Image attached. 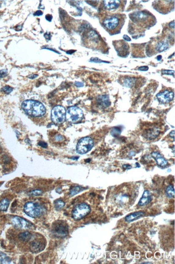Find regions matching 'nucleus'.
I'll list each match as a JSON object with an SVG mask.
<instances>
[{
	"label": "nucleus",
	"instance_id": "nucleus-43",
	"mask_svg": "<svg viewBox=\"0 0 175 264\" xmlns=\"http://www.w3.org/2000/svg\"><path fill=\"white\" fill-rule=\"evenodd\" d=\"M174 22H175V21H173V22H171V23L169 24V26H170L171 28H173H173H174V27H175V23H174Z\"/></svg>",
	"mask_w": 175,
	"mask_h": 264
},
{
	"label": "nucleus",
	"instance_id": "nucleus-42",
	"mask_svg": "<svg viewBox=\"0 0 175 264\" xmlns=\"http://www.w3.org/2000/svg\"><path fill=\"white\" fill-rule=\"evenodd\" d=\"M170 136H171V137H172L173 139L175 138V132H174V130H173L172 132H170Z\"/></svg>",
	"mask_w": 175,
	"mask_h": 264
},
{
	"label": "nucleus",
	"instance_id": "nucleus-4",
	"mask_svg": "<svg viewBox=\"0 0 175 264\" xmlns=\"http://www.w3.org/2000/svg\"><path fill=\"white\" fill-rule=\"evenodd\" d=\"M24 211L28 216L35 218L41 216L45 212V209L38 203L28 202L25 204Z\"/></svg>",
	"mask_w": 175,
	"mask_h": 264
},
{
	"label": "nucleus",
	"instance_id": "nucleus-27",
	"mask_svg": "<svg viewBox=\"0 0 175 264\" xmlns=\"http://www.w3.org/2000/svg\"><path fill=\"white\" fill-rule=\"evenodd\" d=\"M65 206V203L61 200H57L54 203L55 208L57 210H59L63 208Z\"/></svg>",
	"mask_w": 175,
	"mask_h": 264
},
{
	"label": "nucleus",
	"instance_id": "nucleus-17",
	"mask_svg": "<svg viewBox=\"0 0 175 264\" xmlns=\"http://www.w3.org/2000/svg\"><path fill=\"white\" fill-rule=\"evenodd\" d=\"M97 103L101 107L106 108L110 105V101L108 96L107 95L100 96L97 99Z\"/></svg>",
	"mask_w": 175,
	"mask_h": 264
},
{
	"label": "nucleus",
	"instance_id": "nucleus-9",
	"mask_svg": "<svg viewBox=\"0 0 175 264\" xmlns=\"http://www.w3.org/2000/svg\"><path fill=\"white\" fill-rule=\"evenodd\" d=\"M52 232L55 237L64 238L69 233V228L67 224L62 221H59L54 223Z\"/></svg>",
	"mask_w": 175,
	"mask_h": 264
},
{
	"label": "nucleus",
	"instance_id": "nucleus-25",
	"mask_svg": "<svg viewBox=\"0 0 175 264\" xmlns=\"http://www.w3.org/2000/svg\"><path fill=\"white\" fill-rule=\"evenodd\" d=\"M135 83V80L133 78H126L124 80V84L125 86L128 88H130L134 85Z\"/></svg>",
	"mask_w": 175,
	"mask_h": 264
},
{
	"label": "nucleus",
	"instance_id": "nucleus-14",
	"mask_svg": "<svg viewBox=\"0 0 175 264\" xmlns=\"http://www.w3.org/2000/svg\"><path fill=\"white\" fill-rule=\"evenodd\" d=\"M151 157L156 160V161L157 162V164L159 166L164 167L168 165V161L166 159H165L164 157H163L159 153L154 152L151 153Z\"/></svg>",
	"mask_w": 175,
	"mask_h": 264
},
{
	"label": "nucleus",
	"instance_id": "nucleus-1",
	"mask_svg": "<svg viewBox=\"0 0 175 264\" xmlns=\"http://www.w3.org/2000/svg\"><path fill=\"white\" fill-rule=\"evenodd\" d=\"M22 108L26 114L35 118L41 117L46 113V108L42 103L36 100H28L23 102Z\"/></svg>",
	"mask_w": 175,
	"mask_h": 264
},
{
	"label": "nucleus",
	"instance_id": "nucleus-2",
	"mask_svg": "<svg viewBox=\"0 0 175 264\" xmlns=\"http://www.w3.org/2000/svg\"><path fill=\"white\" fill-rule=\"evenodd\" d=\"M130 18L134 23L142 28L151 26L155 21L151 14L146 12H136L130 15Z\"/></svg>",
	"mask_w": 175,
	"mask_h": 264
},
{
	"label": "nucleus",
	"instance_id": "nucleus-10",
	"mask_svg": "<svg viewBox=\"0 0 175 264\" xmlns=\"http://www.w3.org/2000/svg\"><path fill=\"white\" fill-rule=\"evenodd\" d=\"M11 223L13 227L17 230L27 229L29 228L30 223L24 219L22 218L20 216H14L11 219Z\"/></svg>",
	"mask_w": 175,
	"mask_h": 264
},
{
	"label": "nucleus",
	"instance_id": "nucleus-28",
	"mask_svg": "<svg viewBox=\"0 0 175 264\" xmlns=\"http://www.w3.org/2000/svg\"><path fill=\"white\" fill-rule=\"evenodd\" d=\"M121 130L119 127H114L113 128L111 131V135L113 137H116L119 136L121 134Z\"/></svg>",
	"mask_w": 175,
	"mask_h": 264
},
{
	"label": "nucleus",
	"instance_id": "nucleus-26",
	"mask_svg": "<svg viewBox=\"0 0 175 264\" xmlns=\"http://www.w3.org/2000/svg\"><path fill=\"white\" fill-rule=\"evenodd\" d=\"M83 188H81L80 187H75L74 188H73L72 189H71V191H70V196H75L76 194L79 193V192H80L83 191Z\"/></svg>",
	"mask_w": 175,
	"mask_h": 264
},
{
	"label": "nucleus",
	"instance_id": "nucleus-31",
	"mask_svg": "<svg viewBox=\"0 0 175 264\" xmlns=\"http://www.w3.org/2000/svg\"><path fill=\"white\" fill-rule=\"evenodd\" d=\"M8 74V72L6 69H3V70H0V78H4L5 76H7Z\"/></svg>",
	"mask_w": 175,
	"mask_h": 264
},
{
	"label": "nucleus",
	"instance_id": "nucleus-13",
	"mask_svg": "<svg viewBox=\"0 0 175 264\" xmlns=\"http://www.w3.org/2000/svg\"><path fill=\"white\" fill-rule=\"evenodd\" d=\"M45 245L42 242L38 241H32L30 246V249L32 252L37 253L40 252L44 250L45 248Z\"/></svg>",
	"mask_w": 175,
	"mask_h": 264
},
{
	"label": "nucleus",
	"instance_id": "nucleus-32",
	"mask_svg": "<svg viewBox=\"0 0 175 264\" xmlns=\"http://www.w3.org/2000/svg\"><path fill=\"white\" fill-rule=\"evenodd\" d=\"M162 74L166 75H174V71H169V70H164L162 72Z\"/></svg>",
	"mask_w": 175,
	"mask_h": 264
},
{
	"label": "nucleus",
	"instance_id": "nucleus-19",
	"mask_svg": "<svg viewBox=\"0 0 175 264\" xmlns=\"http://www.w3.org/2000/svg\"><path fill=\"white\" fill-rule=\"evenodd\" d=\"M120 43L121 44L120 46H117V52H118V54L120 55H127L128 50H129L128 45L125 43L123 41H121V42H120Z\"/></svg>",
	"mask_w": 175,
	"mask_h": 264
},
{
	"label": "nucleus",
	"instance_id": "nucleus-30",
	"mask_svg": "<svg viewBox=\"0 0 175 264\" xmlns=\"http://www.w3.org/2000/svg\"><path fill=\"white\" fill-rule=\"evenodd\" d=\"M42 194V191L40 190H35L34 191L31 192L29 193L30 195L35 196H40Z\"/></svg>",
	"mask_w": 175,
	"mask_h": 264
},
{
	"label": "nucleus",
	"instance_id": "nucleus-5",
	"mask_svg": "<svg viewBox=\"0 0 175 264\" xmlns=\"http://www.w3.org/2000/svg\"><path fill=\"white\" fill-rule=\"evenodd\" d=\"M94 146V141L91 137L83 138L76 145V152L80 154H85L91 150Z\"/></svg>",
	"mask_w": 175,
	"mask_h": 264
},
{
	"label": "nucleus",
	"instance_id": "nucleus-3",
	"mask_svg": "<svg viewBox=\"0 0 175 264\" xmlns=\"http://www.w3.org/2000/svg\"><path fill=\"white\" fill-rule=\"evenodd\" d=\"M124 22V18L121 15H109L103 20V25L108 32L114 33L121 29Z\"/></svg>",
	"mask_w": 175,
	"mask_h": 264
},
{
	"label": "nucleus",
	"instance_id": "nucleus-20",
	"mask_svg": "<svg viewBox=\"0 0 175 264\" xmlns=\"http://www.w3.org/2000/svg\"><path fill=\"white\" fill-rule=\"evenodd\" d=\"M169 46V43L167 40L160 41L157 43L156 47V49L159 52H162L167 49L168 48Z\"/></svg>",
	"mask_w": 175,
	"mask_h": 264
},
{
	"label": "nucleus",
	"instance_id": "nucleus-40",
	"mask_svg": "<svg viewBox=\"0 0 175 264\" xmlns=\"http://www.w3.org/2000/svg\"><path fill=\"white\" fill-rule=\"evenodd\" d=\"M38 76V75H29V76H28V78H30V79H35V78H37Z\"/></svg>",
	"mask_w": 175,
	"mask_h": 264
},
{
	"label": "nucleus",
	"instance_id": "nucleus-23",
	"mask_svg": "<svg viewBox=\"0 0 175 264\" xmlns=\"http://www.w3.org/2000/svg\"><path fill=\"white\" fill-rule=\"evenodd\" d=\"M166 195L169 198H174L175 189L173 185H169L166 189Z\"/></svg>",
	"mask_w": 175,
	"mask_h": 264
},
{
	"label": "nucleus",
	"instance_id": "nucleus-38",
	"mask_svg": "<svg viewBox=\"0 0 175 264\" xmlns=\"http://www.w3.org/2000/svg\"><path fill=\"white\" fill-rule=\"evenodd\" d=\"M75 85H76V87H83L84 86L83 83H81V82H76V83H75Z\"/></svg>",
	"mask_w": 175,
	"mask_h": 264
},
{
	"label": "nucleus",
	"instance_id": "nucleus-29",
	"mask_svg": "<svg viewBox=\"0 0 175 264\" xmlns=\"http://www.w3.org/2000/svg\"><path fill=\"white\" fill-rule=\"evenodd\" d=\"M13 91V88H11V87L9 86L3 87L2 88V91L4 92L5 93L7 94L10 93L11 92Z\"/></svg>",
	"mask_w": 175,
	"mask_h": 264
},
{
	"label": "nucleus",
	"instance_id": "nucleus-15",
	"mask_svg": "<svg viewBox=\"0 0 175 264\" xmlns=\"http://www.w3.org/2000/svg\"><path fill=\"white\" fill-rule=\"evenodd\" d=\"M159 130L158 129L151 128L146 130L143 133V137H144L147 140H152L155 139L159 134Z\"/></svg>",
	"mask_w": 175,
	"mask_h": 264
},
{
	"label": "nucleus",
	"instance_id": "nucleus-21",
	"mask_svg": "<svg viewBox=\"0 0 175 264\" xmlns=\"http://www.w3.org/2000/svg\"><path fill=\"white\" fill-rule=\"evenodd\" d=\"M19 239L21 241L24 242H27L32 239V235L29 232H24L21 233L19 235Z\"/></svg>",
	"mask_w": 175,
	"mask_h": 264
},
{
	"label": "nucleus",
	"instance_id": "nucleus-7",
	"mask_svg": "<svg viewBox=\"0 0 175 264\" xmlns=\"http://www.w3.org/2000/svg\"><path fill=\"white\" fill-rule=\"evenodd\" d=\"M65 108L61 106H57L54 107L51 111V119L54 123H63L66 118Z\"/></svg>",
	"mask_w": 175,
	"mask_h": 264
},
{
	"label": "nucleus",
	"instance_id": "nucleus-37",
	"mask_svg": "<svg viewBox=\"0 0 175 264\" xmlns=\"http://www.w3.org/2000/svg\"><path fill=\"white\" fill-rule=\"evenodd\" d=\"M45 18H46V19H47V21H51L52 18V16L51 15H46V16H45Z\"/></svg>",
	"mask_w": 175,
	"mask_h": 264
},
{
	"label": "nucleus",
	"instance_id": "nucleus-41",
	"mask_svg": "<svg viewBox=\"0 0 175 264\" xmlns=\"http://www.w3.org/2000/svg\"><path fill=\"white\" fill-rule=\"evenodd\" d=\"M123 168L125 169H131L132 167H131V166L129 165H125L123 166Z\"/></svg>",
	"mask_w": 175,
	"mask_h": 264
},
{
	"label": "nucleus",
	"instance_id": "nucleus-36",
	"mask_svg": "<svg viewBox=\"0 0 175 264\" xmlns=\"http://www.w3.org/2000/svg\"><path fill=\"white\" fill-rule=\"evenodd\" d=\"M148 69V67H147V66H145V67H140L139 68V70L140 71H147Z\"/></svg>",
	"mask_w": 175,
	"mask_h": 264
},
{
	"label": "nucleus",
	"instance_id": "nucleus-11",
	"mask_svg": "<svg viewBox=\"0 0 175 264\" xmlns=\"http://www.w3.org/2000/svg\"><path fill=\"white\" fill-rule=\"evenodd\" d=\"M156 97L160 103H167L173 100L174 97V93L173 91H165L162 93L157 94Z\"/></svg>",
	"mask_w": 175,
	"mask_h": 264
},
{
	"label": "nucleus",
	"instance_id": "nucleus-33",
	"mask_svg": "<svg viewBox=\"0 0 175 264\" xmlns=\"http://www.w3.org/2000/svg\"><path fill=\"white\" fill-rule=\"evenodd\" d=\"M64 140V137L61 136V135H57L55 136V140L57 141H63Z\"/></svg>",
	"mask_w": 175,
	"mask_h": 264
},
{
	"label": "nucleus",
	"instance_id": "nucleus-8",
	"mask_svg": "<svg viewBox=\"0 0 175 264\" xmlns=\"http://www.w3.org/2000/svg\"><path fill=\"white\" fill-rule=\"evenodd\" d=\"M91 208L88 205L86 204H81L76 206L72 211V216L76 220H79L83 218L90 213Z\"/></svg>",
	"mask_w": 175,
	"mask_h": 264
},
{
	"label": "nucleus",
	"instance_id": "nucleus-16",
	"mask_svg": "<svg viewBox=\"0 0 175 264\" xmlns=\"http://www.w3.org/2000/svg\"><path fill=\"white\" fill-rule=\"evenodd\" d=\"M120 1H104L103 3L106 9L108 10H112L117 9L121 5Z\"/></svg>",
	"mask_w": 175,
	"mask_h": 264
},
{
	"label": "nucleus",
	"instance_id": "nucleus-22",
	"mask_svg": "<svg viewBox=\"0 0 175 264\" xmlns=\"http://www.w3.org/2000/svg\"><path fill=\"white\" fill-rule=\"evenodd\" d=\"M9 201L8 199H4L0 202V211H6L8 208L9 207Z\"/></svg>",
	"mask_w": 175,
	"mask_h": 264
},
{
	"label": "nucleus",
	"instance_id": "nucleus-39",
	"mask_svg": "<svg viewBox=\"0 0 175 264\" xmlns=\"http://www.w3.org/2000/svg\"><path fill=\"white\" fill-rule=\"evenodd\" d=\"M124 39L126 40V41H129L131 40V39H130V37H128L127 35H124Z\"/></svg>",
	"mask_w": 175,
	"mask_h": 264
},
{
	"label": "nucleus",
	"instance_id": "nucleus-34",
	"mask_svg": "<svg viewBox=\"0 0 175 264\" xmlns=\"http://www.w3.org/2000/svg\"><path fill=\"white\" fill-rule=\"evenodd\" d=\"M38 145L40 146V147H43V148H47V143H45V142H43V141H40L39 143H38Z\"/></svg>",
	"mask_w": 175,
	"mask_h": 264
},
{
	"label": "nucleus",
	"instance_id": "nucleus-6",
	"mask_svg": "<svg viewBox=\"0 0 175 264\" xmlns=\"http://www.w3.org/2000/svg\"><path fill=\"white\" fill-rule=\"evenodd\" d=\"M83 112L81 109L76 106L70 107L66 112V118L71 123H76L82 120Z\"/></svg>",
	"mask_w": 175,
	"mask_h": 264
},
{
	"label": "nucleus",
	"instance_id": "nucleus-12",
	"mask_svg": "<svg viewBox=\"0 0 175 264\" xmlns=\"http://www.w3.org/2000/svg\"><path fill=\"white\" fill-rule=\"evenodd\" d=\"M151 199H152V196L151 192L149 191H145L144 192L142 198L140 199L139 202L138 203V205L140 206H144L148 205L151 203Z\"/></svg>",
	"mask_w": 175,
	"mask_h": 264
},
{
	"label": "nucleus",
	"instance_id": "nucleus-18",
	"mask_svg": "<svg viewBox=\"0 0 175 264\" xmlns=\"http://www.w3.org/2000/svg\"><path fill=\"white\" fill-rule=\"evenodd\" d=\"M145 215V213L142 211L134 212L128 215L125 218V220L127 222H132L137 219L141 218Z\"/></svg>",
	"mask_w": 175,
	"mask_h": 264
},
{
	"label": "nucleus",
	"instance_id": "nucleus-35",
	"mask_svg": "<svg viewBox=\"0 0 175 264\" xmlns=\"http://www.w3.org/2000/svg\"><path fill=\"white\" fill-rule=\"evenodd\" d=\"M42 15H43V12H41L40 10H37L34 13L35 16H40Z\"/></svg>",
	"mask_w": 175,
	"mask_h": 264
},
{
	"label": "nucleus",
	"instance_id": "nucleus-24",
	"mask_svg": "<svg viewBox=\"0 0 175 264\" xmlns=\"http://www.w3.org/2000/svg\"><path fill=\"white\" fill-rule=\"evenodd\" d=\"M11 262L10 258L2 253H0V264H9Z\"/></svg>",
	"mask_w": 175,
	"mask_h": 264
}]
</instances>
